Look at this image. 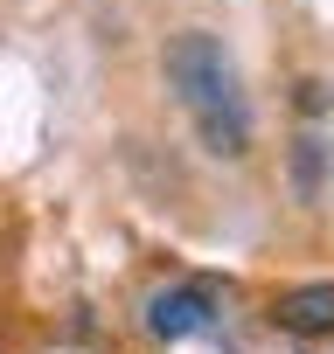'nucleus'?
<instances>
[{"instance_id": "f257e3e1", "label": "nucleus", "mask_w": 334, "mask_h": 354, "mask_svg": "<svg viewBox=\"0 0 334 354\" xmlns=\"http://www.w3.org/2000/svg\"><path fill=\"white\" fill-rule=\"evenodd\" d=\"M160 77L175 91V104L188 111L202 153L216 160H244L258 146V111L244 97V77H237V56L223 49V35L209 28H182L175 42L160 49Z\"/></svg>"}, {"instance_id": "f03ea898", "label": "nucleus", "mask_w": 334, "mask_h": 354, "mask_svg": "<svg viewBox=\"0 0 334 354\" xmlns=\"http://www.w3.org/2000/svg\"><path fill=\"white\" fill-rule=\"evenodd\" d=\"M223 319V285L216 278H175V285H153L146 306H139V326L160 340V347H182L195 333H209Z\"/></svg>"}, {"instance_id": "7ed1b4c3", "label": "nucleus", "mask_w": 334, "mask_h": 354, "mask_svg": "<svg viewBox=\"0 0 334 354\" xmlns=\"http://www.w3.org/2000/svg\"><path fill=\"white\" fill-rule=\"evenodd\" d=\"M265 319L292 340H334V278H306V285H285L272 292Z\"/></svg>"}, {"instance_id": "20e7f679", "label": "nucleus", "mask_w": 334, "mask_h": 354, "mask_svg": "<svg viewBox=\"0 0 334 354\" xmlns=\"http://www.w3.org/2000/svg\"><path fill=\"white\" fill-rule=\"evenodd\" d=\"M320 174H327V146H320L313 132H299V139H292V181H299L306 202L320 195Z\"/></svg>"}, {"instance_id": "39448f33", "label": "nucleus", "mask_w": 334, "mask_h": 354, "mask_svg": "<svg viewBox=\"0 0 334 354\" xmlns=\"http://www.w3.org/2000/svg\"><path fill=\"white\" fill-rule=\"evenodd\" d=\"M292 111L299 118H334V84L327 77H299L292 84Z\"/></svg>"}]
</instances>
